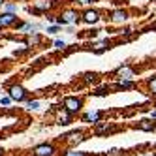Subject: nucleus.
I'll return each instance as SVG.
<instances>
[{
  "mask_svg": "<svg viewBox=\"0 0 156 156\" xmlns=\"http://www.w3.org/2000/svg\"><path fill=\"white\" fill-rule=\"evenodd\" d=\"M19 34H32V32H41L45 28L43 23H34V21H17L13 27Z\"/></svg>",
  "mask_w": 156,
  "mask_h": 156,
  "instance_id": "nucleus-8",
  "label": "nucleus"
},
{
  "mask_svg": "<svg viewBox=\"0 0 156 156\" xmlns=\"http://www.w3.org/2000/svg\"><path fill=\"white\" fill-rule=\"evenodd\" d=\"M96 0H72V4H75L77 8H90Z\"/></svg>",
  "mask_w": 156,
  "mask_h": 156,
  "instance_id": "nucleus-27",
  "label": "nucleus"
},
{
  "mask_svg": "<svg viewBox=\"0 0 156 156\" xmlns=\"http://www.w3.org/2000/svg\"><path fill=\"white\" fill-rule=\"evenodd\" d=\"M111 90H113V87L111 85H102V87H96L92 90V96L94 98H105L107 94H111Z\"/></svg>",
  "mask_w": 156,
  "mask_h": 156,
  "instance_id": "nucleus-19",
  "label": "nucleus"
},
{
  "mask_svg": "<svg viewBox=\"0 0 156 156\" xmlns=\"http://www.w3.org/2000/svg\"><path fill=\"white\" fill-rule=\"evenodd\" d=\"M53 47L58 49V51H64V49H68V41L62 40V38H55L53 40Z\"/></svg>",
  "mask_w": 156,
  "mask_h": 156,
  "instance_id": "nucleus-25",
  "label": "nucleus"
},
{
  "mask_svg": "<svg viewBox=\"0 0 156 156\" xmlns=\"http://www.w3.org/2000/svg\"><path fill=\"white\" fill-rule=\"evenodd\" d=\"M117 132V126H115V122H107V120H100L96 122V124H92V133L98 137H107L111 136V133H115Z\"/></svg>",
  "mask_w": 156,
  "mask_h": 156,
  "instance_id": "nucleus-6",
  "label": "nucleus"
},
{
  "mask_svg": "<svg viewBox=\"0 0 156 156\" xmlns=\"http://www.w3.org/2000/svg\"><path fill=\"white\" fill-rule=\"evenodd\" d=\"M45 21H47V25H55L57 23V15L53 12H49V13H45Z\"/></svg>",
  "mask_w": 156,
  "mask_h": 156,
  "instance_id": "nucleus-29",
  "label": "nucleus"
},
{
  "mask_svg": "<svg viewBox=\"0 0 156 156\" xmlns=\"http://www.w3.org/2000/svg\"><path fill=\"white\" fill-rule=\"evenodd\" d=\"M100 21H102V12L100 9H96V8H85L83 12H81V23L83 25H88V27H94V25H98Z\"/></svg>",
  "mask_w": 156,
  "mask_h": 156,
  "instance_id": "nucleus-7",
  "label": "nucleus"
},
{
  "mask_svg": "<svg viewBox=\"0 0 156 156\" xmlns=\"http://www.w3.org/2000/svg\"><path fill=\"white\" fill-rule=\"evenodd\" d=\"M58 0H34L32 6H27V12L32 15H45L53 12V8L57 6Z\"/></svg>",
  "mask_w": 156,
  "mask_h": 156,
  "instance_id": "nucleus-5",
  "label": "nucleus"
},
{
  "mask_svg": "<svg viewBox=\"0 0 156 156\" xmlns=\"http://www.w3.org/2000/svg\"><path fill=\"white\" fill-rule=\"evenodd\" d=\"M111 47H113V40H109V38H104V40H100V41H94V43H90V49L92 53H96V55H102V53H105V51H109Z\"/></svg>",
  "mask_w": 156,
  "mask_h": 156,
  "instance_id": "nucleus-13",
  "label": "nucleus"
},
{
  "mask_svg": "<svg viewBox=\"0 0 156 156\" xmlns=\"http://www.w3.org/2000/svg\"><path fill=\"white\" fill-rule=\"evenodd\" d=\"M62 156H87V152H85V151H79L77 147H75V149H70V147H68V149L62 152Z\"/></svg>",
  "mask_w": 156,
  "mask_h": 156,
  "instance_id": "nucleus-26",
  "label": "nucleus"
},
{
  "mask_svg": "<svg viewBox=\"0 0 156 156\" xmlns=\"http://www.w3.org/2000/svg\"><path fill=\"white\" fill-rule=\"evenodd\" d=\"M154 152H156V145H154Z\"/></svg>",
  "mask_w": 156,
  "mask_h": 156,
  "instance_id": "nucleus-38",
  "label": "nucleus"
},
{
  "mask_svg": "<svg viewBox=\"0 0 156 156\" xmlns=\"http://www.w3.org/2000/svg\"><path fill=\"white\" fill-rule=\"evenodd\" d=\"M133 32H136V27H124L120 30V34L122 36H128V34H133Z\"/></svg>",
  "mask_w": 156,
  "mask_h": 156,
  "instance_id": "nucleus-30",
  "label": "nucleus"
},
{
  "mask_svg": "<svg viewBox=\"0 0 156 156\" xmlns=\"http://www.w3.org/2000/svg\"><path fill=\"white\" fill-rule=\"evenodd\" d=\"M62 109H66L68 113H72L73 117L79 115L83 107H85V98L83 96H77V94H70V96H64L62 102H60Z\"/></svg>",
  "mask_w": 156,
  "mask_h": 156,
  "instance_id": "nucleus-2",
  "label": "nucleus"
},
{
  "mask_svg": "<svg viewBox=\"0 0 156 156\" xmlns=\"http://www.w3.org/2000/svg\"><path fill=\"white\" fill-rule=\"evenodd\" d=\"M113 90H133L137 88V81H132V79H115V83L111 85Z\"/></svg>",
  "mask_w": 156,
  "mask_h": 156,
  "instance_id": "nucleus-16",
  "label": "nucleus"
},
{
  "mask_svg": "<svg viewBox=\"0 0 156 156\" xmlns=\"http://www.w3.org/2000/svg\"><path fill=\"white\" fill-rule=\"evenodd\" d=\"M154 102H156V96H154Z\"/></svg>",
  "mask_w": 156,
  "mask_h": 156,
  "instance_id": "nucleus-39",
  "label": "nucleus"
},
{
  "mask_svg": "<svg viewBox=\"0 0 156 156\" xmlns=\"http://www.w3.org/2000/svg\"><path fill=\"white\" fill-rule=\"evenodd\" d=\"M62 141L68 145L70 149H75V147H79L81 143L87 141V132L83 128H75V130H70V132H66L64 136H62Z\"/></svg>",
  "mask_w": 156,
  "mask_h": 156,
  "instance_id": "nucleus-4",
  "label": "nucleus"
},
{
  "mask_svg": "<svg viewBox=\"0 0 156 156\" xmlns=\"http://www.w3.org/2000/svg\"><path fill=\"white\" fill-rule=\"evenodd\" d=\"M83 81L87 85H98L100 83V75L96 72H87V73H83Z\"/></svg>",
  "mask_w": 156,
  "mask_h": 156,
  "instance_id": "nucleus-22",
  "label": "nucleus"
},
{
  "mask_svg": "<svg viewBox=\"0 0 156 156\" xmlns=\"http://www.w3.org/2000/svg\"><path fill=\"white\" fill-rule=\"evenodd\" d=\"M145 88H147V92L151 96H156V75L147 77V81H145Z\"/></svg>",
  "mask_w": 156,
  "mask_h": 156,
  "instance_id": "nucleus-23",
  "label": "nucleus"
},
{
  "mask_svg": "<svg viewBox=\"0 0 156 156\" xmlns=\"http://www.w3.org/2000/svg\"><path fill=\"white\" fill-rule=\"evenodd\" d=\"M25 36H27L25 38V43H27V45H30L32 49L38 47L40 43L43 41V34H41V32H32V34H25Z\"/></svg>",
  "mask_w": 156,
  "mask_h": 156,
  "instance_id": "nucleus-18",
  "label": "nucleus"
},
{
  "mask_svg": "<svg viewBox=\"0 0 156 156\" xmlns=\"http://www.w3.org/2000/svg\"><path fill=\"white\" fill-rule=\"evenodd\" d=\"M128 19H130L128 9L117 8V9H113V12H109V23L111 25H124V23H128Z\"/></svg>",
  "mask_w": 156,
  "mask_h": 156,
  "instance_id": "nucleus-11",
  "label": "nucleus"
},
{
  "mask_svg": "<svg viewBox=\"0 0 156 156\" xmlns=\"http://www.w3.org/2000/svg\"><path fill=\"white\" fill-rule=\"evenodd\" d=\"M149 119L156 120V109H151V111H149Z\"/></svg>",
  "mask_w": 156,
  "mask_h": 156,
  "instance_id": "nucleus-32",
  "label": "nucleus"
},
{
  "mask_svg": "<svg viewBox=\"0 0 156 156\" xmlns=\"http://www.w3.org/2000/svg\"><path fill=\"white\" fill-rule=\"evenodd\" d=\"M133 128H136V130H141V132H156V120H152V119H149V117L139 119Z\"/></svg>",
  "mask_w": 156,
  "mask_h": 156,
  "instance_id": "nucleus-17",
  "label": "nucleus"
},
{
  "mask_svg": "<svg viewBox=\"0 0 156 156\" xmlns=\"http://www.w3.org/2000/svg\"><path fill=\"white\" fill-rule=\"evenodd\" d=\"M151 28H152V30H156V23H154V25H151Z\"/></svg>",
  "mask_w": 156,
  "mask_h": 156,
  "instance_id": "nucleus-36",
  "label": "nucleus"
},
{
  "mask_svg": "<svg viewBox=\"0 0 156 156\" xmlns=\"http://www.w3.org/2000/svg\"><path fill=\"white\" fill-rule=\"evenodd\" d=\"M17 21H19L17 13H8V12H0V28H13Z\"/></svg>",
  "mask_w": 156,
  "mask_h": 156,
  "instance_id": "nucleus-14",
  "label": "nucleus"
},
{
  "mask_svg": "<svg viewBox=\"0 0 156 156\" xmlns=\"http://www.w3.org/2000/svg\"><path fill=\"white\" fill-rule=\"evenodd\" d=\"M23 104H25V107L28 111H32V113H36V111L41 109V102H40V100H36V98H27Z\"/></svg>",
  "mask_w": 156,
  "mask_h": 156,
  "instance_id": "nucleus-20",
  "label": "nucleus"
},
{
  "mask_svg": "<svg viewBox=\"0 0 156 156\" xmlns=\"http://www.w3.org/2000/svg\"><path fill=\"white\" fill-rule=\"evenodd\" d=\"M143 156H156V152H152V151H151V152H145Z\"/></svg>",
  "mask_w": 156,
  "mask_h": 156,
  "instance_id": "nucleus-33",
  "label": "nucleus"
},
{
  "mask_svg": "<svg viewBox=\"0 0 156 156\" xmlns=\"http://www.w3.org/2000/svg\"><path fill=\"white\" fill-rule=\"evenodd\" d=\"M72 122H73V115L60 107L57 111V117H55V124H58V126H70Z\"/></svg>",
  "mask_w": 156,
  "mask_h": 156,
  "instance_id": "nucleus-15",
  "label": "nucleus"
},
{
  "mask_svg": "<svg viewBox=\"0 0 156 156\" xmlns=\"http://www.w3.org/2000/svg\"><path fill=\"white\" fill-rule=\"evenodd\" d=\"M4 154H6V151H4L2 147H0V156H4Z\"/></svg>",
  "mask_w": 156,
  "mask_h": 156,
  "instance_id": "nucleus-34",
  "label": "nucleus"
},
{
  "mask_svg": "<svg viewBox=\"0 0 156 156\" xmlns=\"http://www.w3.org/2000/svg\"><path fill=\"white\" fill-rule=\"evenodd\" d=\"M15 2H25V0H15Z\"/></svg>",
  "mask_w": 156,
  "mask_h": 156,
  "instance_id": "nucleus-37",
  "label": "nucleus"
},
{
  "mask_svg": "<svg viewBox=\"0 0 156 156\" xmlns=\"http://www.w3.org/2000/svg\"><path fill=\"white\" fill-rule=\"evenodd\" d=\"M45 32H47L49 36H57V34L62 32V27L57 25V23H55V25H45Z\"/></svg>",
  "mask_w": 156,
  "mask_h": 156,
  "instance_id": "nucleus-24",
  "label": "nucleus"
},
{
  "mask_svg": "<svg viewBox=\"0 0 156 156\" xmlns=\"http://www.w3.org/2000/svg\"><path fill=\"white\" fill-rule=\"evenodd\" d=\"M6 94L12 98L13 104H23L27 98H30L28 88L25 85H21V83H12V85L6 88Z\"/></svg>",
  "mask_w": 156,
  "mask_h": 156,
  "instance_id": "nucleus-3",
  "label": "nucleus"
},
{
  "mask_svg": "<svg viewBox=\"0 0 156 156\" xmlns=\"http://www.w3.org/2000/svg\"><path fill=\"white\" fill-rule=\"evenodd\" d=\"M113 77L115 79H132V81H137L139 77V72L130 64H124V66H119V68L113 72Z\"/></svg>",
  "mask_w": 156,
  "mask_h": 156,
  "instance_id": "nucleus-9",
  "label": "nucleus"
},
{
  "mask_svg": "<svg viewBox=\"0 0 156 156\" xmlns=\"http://www.w3.org/2000/svg\"><path fill=\"white\" fill-rule=\"evenodd\" d=\"M13 102H12V98H9L8 94H0V107H9Z\"/></svg>",
  "mask_w": 156,
  "mask_h": 156,
  "instance_id": "nucleus-28",
  "label": "nucleus"
},
{
  "mask_svg": "<svg viewBox=\"0 0 156 156\" xmlns=\"http://www.w3.org/2000/svg\"><path fill=\"white\" fill-rule=\"evenodd\" d=\"M32 156H57V145L51 141H43L32 147Z\"/></svg>",
  "mask_w": 156,
  "mask_h": 156,
  "instance_id": "nucleus-10",
  "label": "nucleus"
},
{
  "mask_svg": "<svg viewBox=\"0 0 156 156\" xmlns=\"http://www.w3.org/2000/svg\"><path fill=\"white\" fill-rule=\"evenodd\" d=\"M102 119H104V111L100 109H88L81 115V122H85V124H96Z\"/></svg>",
  "mask_w": 156,
  "mask_h": 156,
  "instance_id": "nucleus-12",
  "label": "nucleus"
},
{
  "mask_svg": "<svg viewBox=\"0 0 156 156\" xmlns=\"http://www.w3.org/2000/svg\"><path fill=\"white\" fill-rule=\"evenodd\" d=\"M119 152H120V149H117V147H113V149H109V151H107L105 154H107V156H117Z\"/></svg>",
  "mask_w": 156,
  "mask_h": 156,
  "instance_id": "nucleus-31",
  "label": "nucleus"
},
{
  "mask_svg": "<svg viewBox=\"0 0 156 156\" xmlns=\"http://www.w3.org/2000/svg\"><path fill=\"white\" fill-rule=\"evenodd\" d=\"M79 23H81V12L77 8H64L57 15V25L60 27H68V25L77 27Z\"/></svg>",
  "mask_w": 156,
  "mask_h": 156,
  "instance_id": "nucleus-1",
  "label": "nucleus"
},
{
  "mask_svg": "<svg viewBox=\"0 0 156 156\" xmlns=\"http://www.w3.org/2000/svg\"><path fill=\"white\" fill-rule=\"evenodd\" d=\"M6 4V0H0V9H2V6Z\"/></svg>",
  "mask_w": 156,
  "mask_h": 156,
  "instance_id": "nucleus-35",
  "label": "nucleus"
},
{
  "mask_svg": "<svg viewBox=\"0 0 156 156\" xmlns=\"http://www.w3.org/2000/svg\"><path fill=\"white\" fill-rule=\"evenodd\" d=\"M0 12H8V13H19V4L15 0H6V4L2 6Z\"/></svg>",
  "mask_w": 156,
  "mask_h": 156,
  "instance_id": "nucleus-21",
  "label": "nucleus"
},
{
  "mask_svg": "<svg viewBox=\"0 0 156 156\" xmlns=\"http://www.w3.org/2000/svg\"><path fill=\"white\" fill-rule=\"evenodd\" d=\"M0 139H2V137H0Z\"/></svg>",
  "mask_w": 156,
  "mask_h": 156,
  "instance_id": "nucleus-40",
  "label": "nucleus"
}]
</instances>
